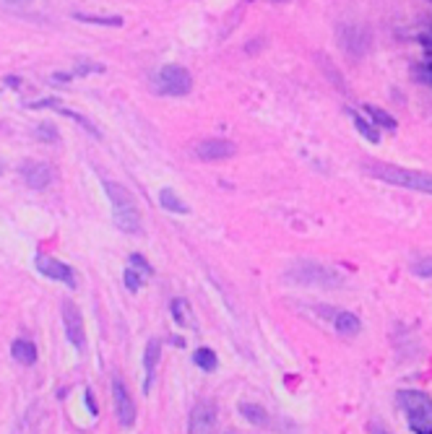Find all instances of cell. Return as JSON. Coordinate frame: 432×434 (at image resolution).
I'll list each match as a JSON object with an SVG mask.
<instances>
[{"label": "cell", "mask_w": 432, "mask_h": 434, "mask_svg": "<svg viewBox=\"0 0 432 434\" xmlns=\"http://www.w3.org/2000/svg\"><path fill=\"white\" fill-rule=\"evenodd\" d=\"M104 193L110 198V205H113V219L115 226L125 234H139L141 231V219H139V208H136V200L130 196L128 190L117 185V182H110L104 179Z\"/></svg>", "instance_id": "1"}, {"label": "cell", "mask_w": 432, "mask_h": 434, "mask_svg": "<svg viewBox=\"0 0 432 434\" xmlns=\"http://www.w3.org/2000/svg\"><path fill=\"white\" fill-rule=\"evenodd\" d=\"M286 281L300 283V286H320V289H338L344 286V276L331 268V265L320 263H297L294 268L286 271Z\"/></svg>", "instance_id": "2"}, {"label": "cell", "mask_w": 432, "mask_h": 434, "mask_svg": "<svg viewBox=\"0 0 432 434\" xmlns=\"http://www.w3.org/2000/svg\"><path fill=\"white\" fill-rule=\"evenodd\" d=\"M398 406L404 409L409 419L412 432L432 434V400L422 390H401L398 392Z\"/></svg>", "instance_id": "3"}, {"label": "cell", "mask_w": 432, "mask_h": 434, "mask_svg": "<svg viewBox=\"0 0 432 434\" xmlns=\"http://www.w3.org/2000/svg\"><path fill=\"white\" fill-rule=\"evenodd\" d=\"M151 89L162 96H185V94H191L193 76L188 73V68H182V65H165V68H159L154 73Z\"/></svg>", "instance_id": "4"}, {"label": "cell", "mask_w": 432, "mask_h": 434, "mask_svg": "<svg viewBox=\"0 0 432 434\" xmlns=\"http://www.w3.org/2000/svg\"><path fill=\"white\" fill-rule=\"evenodd\" d=\"M375 177H381L388 185H398V188L419 190L432 196V174L430 172H417V170H401V167H375L372 170Z\"/></svg>", "instance_id": "5"}, {"label": "cell", "mask_w": 432, "mask_h": 434, "mask_svg": "<svg viewBox=\"0 0 432 434\" xmlns=\"http://www.w3.org/2000/svg\"><path fill=\"white\" fill-rule=\"evenodd\" d=\"M34 265L37 271L42 273L44 279H50V281H58V283H65L68 289H76V273L70 268L68 263H61V260H55V257H47V255H37L34 257Z\"/></svg>", "instance_id": "6"}, {"label": "cell", "mask_w": 432, "mask_h": 434, "mask_svg": "<svg viewBox=\"0 0 432 434\" xmlns=\"http://www.w3.org/2000/svg\"><path fill=\"white\" fill-rule=\"evenodd\" d=\"M63 325H65V336L76 346L78 351L87 349V331H84V317L78 312L73 302H63Z\"/></svg>", "instance_id": "7"}, {"label": "cell", "mask_w": 432, "mask_h": 434, "mask_svg": "<svg viewBox=\"0 0 432 434\" xmlns=\"http://www.w3.org/2000/svg\"><path fill=\"white\" fill-rule=\"evenodd\" d=\"M237 146L227 138H206L196 146V156L201 162H219V159H232Z\"/></svg>", "instance_id": "8"}, {"label": "cell", "mask_w": 432, "mask_h": 434, "mask_svg": "<svg viewBox=\"0 0 432 434\" xmlns=\"http://www.w3.org/2000/svg\"><path fill=\"white\" fill-rule=\"evenodd\" d=\"M113 398H115V414H117V421H120L122 426H133V421H136V403H133V398H130L125 383L117 380V377H115V383H113Z\"/></svg>", "instance_id": "9"}, {"label": "cell", "mask_w": 432, "mask_h": 434, "mask_svg": "<svg viewBox=\"0 0 432 434\" xmlns=\"http://www.w3.org/2000/svg\"><path fill=\"white\" fill-rule=\"evenodd\" d=\"M216 424V409L211 400H198L191 411V432H211Z\"/></svg>", "instance_id": "10"}, {"label": "cell", "mask_w": 432, "mask_h": 434, "mask_svg": "<svg viewBox=\"0 0 432 434\" xmlns=\"http://www.w3.org/2000/svg\"><path fill=\"white\" fill-rule=\"evenodd\" d=\"M21 177H24V182L29 185V188H34V190H42L47 188L52 182V167L50 164H42V162H29L21 167Z\"/></svg>", "instance_id": "11"}, {"label": "cell", "mask_w": 432, "mask_h": 434, "mask_svg": "<svg viewBox=\"0 0 432 434\" xmlns=\"http://www.w3.org/2000/svg\"><path fill=\"white\" fill-rule=\"evenodd\" d=\"M341 47L352 52L355 58H360L370 47V32H364L360 26H346V29H341Z\"/></svg>", "instance_id": "12"}, {"label": "cell", "mask_w": 432, "mask_h": 434, "mask_svg": "<svg viewBox=\"0 0 432 434\" xmlns=\"http://www.w3.org/2000/svg\"><path fill=\"white\" fill-rule=\"evenodd\" d=\"M159 359H162V343L156 338H151L144 349V369H146V383H144V392L151 390L156 377V366H159Z\"/></svg>", "instance_id": "13"}, {"label": "cell", "mask_w": 432, "mask_h": 434, "mask_svg": "<svg viewBox=\"0 0 432 434\" xmlns=\"http://www.w3.org/2000/svg\"><path fill=\"white\" fill-rule=\"evenodd\" d=\"M11 357L16 359L18 364H24V366H29V364H34L37 362V349H34V343L32 340H13V346H11Z\"/></svg>", "instance_id": "14"}, {"label": "cell", "mask_w": 432, "mask_h": 434, "mask_svg": "<svg viewBox=\"0 0 432 434\" xmlns=\"http://www.w3.org/2000/svg\"><path fill=\"white\" fill-rule=\"evenodd\" d=\"M333 325H336L338 336H346V338H352L357 333L362 331V323H360V317L352 315V312H338L333 317Z\"/></svg>", "instance_id": "15"}, {"label": "cell", "mask_w": 432, "mask_h": 434, "mask_svg": "<svg viewBox=\"0 0 432 434\" xmlns=\"http://www.w3.org/2000/svg\"><path fill=\"white\" fill-rule=\"evenodd\" d=\"M349 117H352V122H355V128L360 130V136L367 138L370 143H381V133H378V128L372 125L370 120H364L362 115H357L355 110H349Z\"/></svg>", "instance_id": "16"}, {"label": "cell", "mask_w": 432, "mask_h": 434, "mask_svg": "<svg viewBox=\"0 0 432 434\" xmlns=\"http://www.w3.org/2000/svg\"><path fill=\"white\" fill-rule=\"evenodd\" d=\"M159 205L162 208H167V211H172V213H188L191 208L182 203V198L174 193V190L165 188V190H159Z\"/></svg>", "instance_id": "17"}, {"label": "cell", "mask_w": 432, "mask_h": 434, "mask_svg": "<svg viewBox=\"0 0 432 434\" xmlns=\"http://www.w3.org/2000/svg\"><path fill=\"white\" fill-rule=\"evenodd\" d=\"M364 115L375 122V125H381V128H388V130H396V120L390 117L386 110H378V107H372V104H364Z\"/></svg>", "instance_id": "18"}, {"label": "cell", "mask_w": 432, "mask_h": 434, "mask_svg": "<svg viewBox=\"0 0 432 434\" xmlns=\"http://www.w3.org/2000/svg\"><path fill=\"white\" fill-rule=\"evenodd\" d=\"M240 414L250 424H255V426H263V424H268V414L260 406H255V403H240Z\"/></svg>", "instance_id": "19"}, {"label": "cell", "mask_w": 432, "mask_h": 434, "mask_svg": "<svg viewBox=\"0 0 432 434\" xmlns=\"http://www.w3.org/2000/svg\"><path fill=\"white\" fill-rule=\"evenodd\" d=\"M193 362H196V364H198L203 372H214V369H216V354L211 349H206V346L193 354Z\"/></svg>", "instance_id": "20"}, {"label": "cell", "mask_w": 432, "mask_h": 434, "mask_svg": "<svg viewBox=\"0 0 432 434\" xmlns=\"http://www.w3.org/2000/svg\"><path fill=\"white\" fill-rule=\"evenodd\" d=\"M172 317L180 325L191 323V315H188V302H185V299H174L172 302Z\"/></svg>", "instance_id": "21"}, {"label": "cell", "mask_w": 432, "mask_h": 434, "mask_svg": "<svg viewBox=\"0 0 432 434\" xmlns=\"http://www.w3.org/2000/svg\"><path fill=\"white\" fill-rule=\"evenodd\" d=\"M63 115H65V117H70V120H76V122H81V125H84V128L89 130V133H91V136H99V130L94 128V125H91V122H89L87 117H84V115H76V112H70V110H61Z\"/></svg>", "instance_id": "22"}, {"label": "cell", "mask_w": 432, "mask_h": 434, "mask_svg": "<svg viewBox=\"0 0 432 434\" xmlns=\"http://www.w3.org/2000/svg\"><path fill=\"white\" fill-rule=\"evenodd\" d=\"M125 286L128 291H139L144 286V276H139L136 271H125Z\"/></svg>", "instance_id": "23"}, {"label": "cell", "mask_w": 432, "mask_h": 434, "mask_svg": "<svg viewBox=\"0 0 432 434\" xmlns=\"http://www.w3.org/2000/svg\"><path fill=\"white\" fill-rule=\"evenodd\" d=\"M130 263L136 265V268H141V271L146 273V276H151V273H154V268L146 263V257H144V255H130Z\"/></svg>", "instance_id": "24"}, {"label": "cell", "mask_w": 432, "mask_h": 434, "mask_svg": "<svg viewBox=\"0 0 432 434\" xmlns=\"http://www.w3.org/2000/svg\"><path fill=\"white\" fill-rule=\"evenodd\" d=\"M412 271L417 276H432V260H419V263L412 265Z\"/></svg>", "instance_id": "25"}, {"label": "cell", "mask_w": 432, "mask_h": 434, "mask_svg": "<svg viewBox=\"0 0 432 434\" xmlns=\"http://www.w3.org/2000/svg\"><path fill=\"white\" fill-rule=\"evenodd\" d=\"M87 406H89V414H96V406H94V400H91V392L87 390Z\"/></svg>", "instance_id": "26"}, {"label": "cell", "mask_w": 432, "mask_h": 434, "mask_svg": "<svg viewBox=\"0 0 432 434\" xmlns=\"http://www.w3.org/2000/svg\"><path fill=\"white\" fill-rule=\"evenodd\" d=\"M3 3H8V6H29L32 0H3Z\"/></svg>", "instance_id": "27"}, {"label": "cell", "mask_w": 432, "mask_h": 434, "mask_svg": "<svg viewBox=\"0 0 432 434\" xmlns=\"http://www.w3.org/2000/svg\"><path fill=\"white\" fill-rule=\"evenodd\" d=\"M422 42H424V44H430V47H432V32H430V34H427V37H422Z\"/></svg>", "instance_id": "28"}, {"label": "cell", "mask_w": 432, "mask_h": 434, "mask_svg": "<svg viewBox=\"0 0 432 434\" xmlns=\"http://www.w3.org/2000/svg\"><path fill=\"white\" fill-rule=\"evenodd\" d=\"M430 3H432V0H430Z\"/></svg>", "instance_id": "29"}]
</instances>
